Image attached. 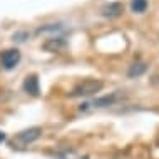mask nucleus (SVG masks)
<instances>
[{
    "label": "nucleus",
    "instance_id": "obj_1",
    "mask_svg": "<svg viewBox=\"0 0 159 159\" xmlns=\"http://www.w3.org/2000/svg\"><path fill=\"white\" fill-rule=\"evenodd\" d=\"M102 84L101 80L97 79H85L82 82H79L74 89L70 91L69 96L70 97H89V96H94L96 92H99L102 89Z\"/></svg>",
    "mask_w": 159,
    "mask_h": 159
},
{
    "label": "nucleus",
    "instance_id": "obj_2",
    "mask_svg": "<svg viewBox=\"0 0 159 159\" xmlns=\"http://www.w3.org/2000/svg\"><path fill=\"white\" fill-rule=\"evenodd\" d=\"M40 136H42V129L40 127H30V129H25V131L19 132V134L14 137L12 144H14L15 148H25V146L35 143Z\"/></svg>",
    "mask_w": 159,
    "mask_h": 159
},
{
    "label": "nucleus",
    "instance_id": "obj_3",
    "mask_svg": "<svg viewBox=\"0 0 159 159\" xmlns=\"http://www.w3.org/2000/svg\"><path fill=\"white\" fill-rule=\"evenodd\" d=\"M0 62H2V66L5 67L7 70H10V69H14L17 64L20 62V52L17 49H8L5 52H2Z\"/></svg>",
    "mask_w": 159,
    "mask_h": 159
},
{
    "label": "nucleus",
    "instance_id": "obj_4",
    "mask_svg": "<svg viewBox=\"0 0 159 159\" xmlns=\"http://www.w3.org/2000/svg\"><path fill=\"white\" fill-rule=\"evenodd\" d=\"M114 102V96H106L101 99H96L92 102H85L80 106V111H87V109H99V107H107Z\"/></svg>",
    "mask_w": 159,
    "mask_h": 159
},
{
    "label": "nucleus",
    "instance_id": "obj_5",
    "mask_svg": "<svg viewBox=\"0 0 159 159\" xmlns=\"http://www.w3.org/2000/svg\"><path fill=\"white\" fill-rule=\"evenodd\" d=\"M42 47H44V50H47V52H61L64 47H66V40L62 37H52V39H47Z\"/></svg>",
    "mask_w": 159,
    "mask_h": 159
},
{
    "label": "nucleus",
    "instance_id": "obj_6",
    "mask_svg": "<svg viewBox=\"0 0 159 159\" xmlns=\"http://www.w3.org/2000/svg\"><path fill=\"white\" fill-rule=\"evenodd\" d=\"M122 5L119 2H111L107 5L102 7V15L104 17H109V19H114V17H119L122 14Z\"/></svg>",
    "mask_w": 159,
    "mask_h": 159
},
{
    "label": "nucleus",
    "instance_id": "obj_7",
    "mask_svg": "<svg viewBox=\"0 0 159 159\" xmlns=\"http://www.w3.org/2000/svg\"><path fill=\"white\" fill-rule=\"evenodd\" d=\"M24 89H25V92L30 94V96H39V92H40V85H39L37 75L27 77L25 82H24Z\"/></svg>",
    "mask_w": 159,
    "mask_h": 159
},
{
    "label": "nucleus",
    "instance_id": "obj_8",
    "mask_svg": "<svg viewBox=\"0 0 159 159\" xmlns=\"http://www.w3.org/2000/svg\"><path fill=\"white\" fill-rule=\"evenodd\" d=\"M144 72H146V64L137 62L134 66H131V69H129V77H139L141 74H144Z\"/></svg>",
    "mask_w": 159,
    "mask_h": 159
},
{
    "label": "nucleus",
    "instance_id": "obj_9",
    "mask_svg": "<svg viewBox=\"0 0 159 159\" xmlns=\"http://www.w3.org/2000/svg\"><path fill=\"white\" fill-rule=\"evenodd\" d=\"M131 8H132V12L143 14V12H146V8H148V0H132Z\"/></svg>",
    "mask_w": 159,
    "mask_h": 159
},
{
    "label": "nucleus",
    "instance_id": "obj_10",
    "mask_svg": "<svg viewBox=\"0 0 159 159\" xmlns=\"http://www.w3.org/2000/svg\"><path fill=\"white\" fill-rule=\"evenodd\" d=\"M5 139V134H3V132H0V141H3Z\"/></svg>",
    "mask_w": 159,
    "mask_h": 159
}]
</instances>
